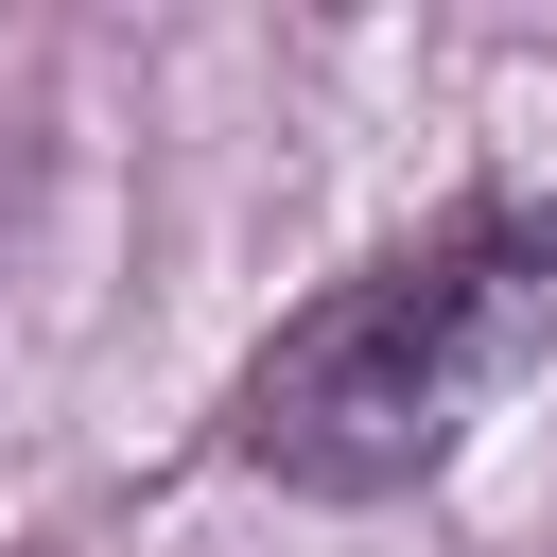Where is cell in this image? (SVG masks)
<instances>
[{"label": "cell", "mask_w": 557, "mask_h": 557, "mask_svg": "<svg viewBox=\"0 0 557 557\" xmlns=\"http://www.w3.org/2000/svg\"><path fill=\"white\" fill-rule=\"evenodd\" d=\"M557 348V209H453L418 244H383L366 278H331L226 400V453L313 487V505H383L418 470L470 453V418Z\"/></svg>", "instance_id": "obj_1"}]
</instances>
